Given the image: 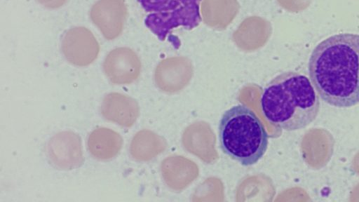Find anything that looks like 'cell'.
I'll use <instances>...</instances> for the list:
<instances>
[{"label": "cell", "mask_w": 359, "mask_h": 202, "mask_svg": "<svg viewBox=\"0 0 359 202\" xmlns=\"http://www.w3.org/2000/svg\"><path fill=\"white\" fill-rule=\"evenodd\" d=\"M312 84L330 105L359 104V34L342 33L319 43L309 60Z\"/></svg>", "instance_id": "6da1fadb"}, {"label": "cell", "mask_w": 359, "mask_h": 202, "mask_svg": "<svg viewBox=\"0 0 359 202\" xmlns=\"http://www.w3.org/2000/svg\"><path fill=\"white\" fill-rule=\"evenodd\" d=\"M43 6L48 8H57L64 5L67 0H38Z\"/></svg>", "instance_id": "8fae6325"}, {"label": "cell", "mask_w": 359, "mask_h": 202, "mask_svg": "<svg viewBox=\"0 0 359 202\" xmlns=\"http://www.w3.org/2000/svg\"><path fill=\"white\" fill-rule=\"evenodd\" d=\"M140 63L137 55L128 48L111 50L104 62V71L111 82L126 84L135 81L140 72Z\"/></svg>", "instance_id": "ba28073f"}, {"label": "cell", "mask_w": 359, "mask_h": 202, "mask_svg": "<svg viewBox=\"0 0 359 202\" xmlns=\"http://www.w3.org/2000/svg\"><path fill=\"white\" fill-rule=\"evenodd\" d=\"M222 151L244 166L256 163L265 154L268 134L256 114L245 105H237L222 116L218 126Z\"/></svg>", "instance_id": "3957f363"}, {"label": "cell", "mask_w": 359, "mask_h": 202, "mask_svg": "<svg viewBox=\"0 0 359 202\" xmlns=\"http://www.w3.org/2000/svg\"><path fill=\"white\" fill-rule=\"evenodd\" d=\"M138 105L130 97L119 93L107 94L101 105V113L107 120L130 127L138 116Z\"/></svg>", "instance_id": "9c48e42d"}, {"label": "cell", "mask_w": 359, "mask_h": 202, "mask_svg": "<svg viewBox=\"0 0 359 202\" xmlns=\"http://www.w3.org/2000/svg\"><path fill=\"white\" fill-rule=\"evenodd\" d=\"M260 106L270 123L292 131L304 128L314 121L320 102L306 76L287 72L276 76L265 86Z\"/></svg>", "instance_id": "7a4b0ae2"}, {"label": "cell", "mask_w": 359, "mask_h": 202, "mask_svg": "<svg viewBox=\"0 0 359 202\" xmlns=\"http://www.w3.org/2000/svg\"><path fill=\"white\" fill-rule=\"evenodd\" d=\"M123 140L116 132L106 128L94 130L88 137L90 153L100 160H108L118 154Z\"/></svg>", "instance_id": "30bf717a"}, {"label": "cell", "mask_w": 359, "mask_h": 202, "mask_svg": "<svg viewBox=\"0 0 359 202\" xmlns=\"http://www.w3.org/2000/svg\"><path fill=\"white\" fill-rule=\"evenodd\" d=\"M202 0H140L145 11L146 26L164 41L175 29L196 27L201 22L200 4Z\"/></svg>", "instance_id": "277c9868"}, {"label": "cell", "mask_w": 359, "mask_h": 202, "mask_svg": "<svg viewBox=\"0 0 359 202\" xmlns=\"http://www.w3.org/2000/svg\"><path fill=\"white\" fill-rule=\"evenodd\" d=\"M62 50L70 63L86 66L97 58L100 47L90 31L77 27L70 29L63 36Z\"/></svg>", "instance_id": "8992f818"}, {"label": "cell", "mask_w": 359, "mask_h": 202, "mask_svg": "<svg viewBox=\"0 0 359 202\" xmlns=\"http://www.w3.org/2000/svg\"><path fill=\"white\" fill-rule=\"evenodd\" d=\"M46 151L49 161L58 169L72 170L83 162L81 138L71 131L61 132L52 137Z\"/></svg>", "instance_id": "5b68a950"}, {"label": "cell", "mask_w": 359, "mask_h": 202, "mask_svg": "<svg viewBox=\"0 0 359 202\" xmlns=\"http://www.w3.org/2000/svg\"><path fill=\"white\" fill-rule=\"evenodd\" d=\"M127 15L123 0H99L92 7L90 17L107 39H114L121 33Z\"/></svg>", "instance_id": "52a82bcc"}]
</instances>
